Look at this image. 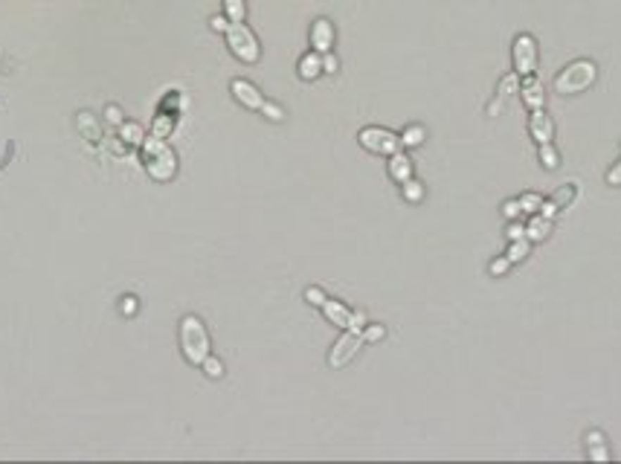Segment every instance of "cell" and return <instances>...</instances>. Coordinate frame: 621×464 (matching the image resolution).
Returning a JSON list of instances; mask_svg holds the SVG:
<instances>
[{
  "label": "cell",
  "instance_id": "484cf974",
  "mask_svg": "<svg viewBox=\"0 0 621 464\" xmlns=\"http://www.w3.org/2000/svg\"><path fill=\"white\" fill-rule=\"evenodd\" d=\"M201 369L206 372V377H212V380H218V377L224 375V363H221L218 357H212V354H209V357H206V360L201 363Z\"/></svg>",
  "mask_w": 621,
  "mask_h": 464
},
{
  "label": "cell",
  "instance_id": "4316f807",
  "mask_svg": "<svg viewBox=\"0 0 621 464\" xmlns=\"http://www.w3.org/2000/svg\"><path fill=\"white\" fill-rule=\"evenodd\" d=\"M261 113H265L270 122H282L284 119V111L276 102H268V99H265V105H261Z\"/></svg>",
  "mask_w": 621,
  "mask_h": 464
},
{
  "label": "cell",
  "instance_id": "6da1fadb",
  "mask_svg": "<svg viewBox=\"0 0 621 464\" xmlns=\"http://www.w3.org/2000/svg\"><path fill=\"white\" fill-rule=\"evenodd\" d=\"M595 79H598V67H595V61L578 58V61L566 64V67L558 73L555 90H558L560 96H575V93L589 90V87L595 84Z\"/></svg>",
  "mask_w": 621,
  "mask_h": 464
},
{
  "label": "cell",
  "instance_id": "74e56055",
  "mask_svg": "<svg viewBox=\"0 0 621 464\" xmlns=\"http://www.w3.org/2000/svg\"><path fill=\"white\" fill-rule=\"evenodd\" d=\"M108 122H113V125H123V111L111 105V108H108Z\"/></svg>",
  "mask_w": 621,
  "mask_h": 464
},
{
  "label": "cell",
  "instance_id": "d6986e66",
  "mask_svg": "<svg viewBox=\"0 0 621 464\" xmlns=\"http://www.w3.org/2000/svg\"><path fill=\"white\" fill-rule=\"evenodd\" d=\"M224 12L232 23H242L247 18V4L244 0H224Z\"/></svg>",
  "mask_w": 621,
  "mask_h": 464
},
{
  "label": "cell",
  "instance_id": "4fadbf2b",
  "mask_svg": "<svg viewBox=\"0 0 621 464\" xmlns=\"http://www.w3.org/2000/svg\"><path fill=\"white\" fill-rule=\"evenodd\" d=\"M548 232H552V221L548 218H543L540 212H534L529 218V224H525V238H529L532 244H540L548 238Z\"/></svg>",
  "mask_w": 621,
  "mask_h": 464
},
{
  "label": "cell",
  "instance_id": "1f68e13d",
  "mask_svg": "<svg viewBox=\"0 0 621 464\" xmlns=\"http://www.w3.org/2000/svg\"><path fill=\"white\" fill-rule=\"evenodd\" d=\"M340 70V61L334 53H322V73H337Z\"/></svg>",
  "mask_w": 621,
  "mask_h": 464
},
{
  "label": "cell",
  "instance_id": "5b68a950",
  "mask_svg": "<svg viewBox=\"0 0 621 464\" xmlns=\"http://www.w3.org/2000/svg\"><path fill=\"white\" fill-rule=\"evenodd\" d=\"M511 61H514V73L520 79L534 76L537 73V41L532 35H517L514 46H511Z\"/></svg>",
  "mask_w": 621,
  "mask_h": 464
},
{
  "label": "cell",
  "instance_id": "44dd1931",
  "mask_svg": "<svg viewBox=\"0 0 621 464\" xmlns=\"http://www.w3.org/2000/svg\"><path fill=\"white\" fill-rule=\"evenodd\" d=\"M529 250H532V241L529 238H520V241H511V247H508V261L514 264V261H522L525 256H529Z\"/></svg>",
  "mask_w": 621,
  "mask_h": 464
},
{
  "label": "cell",
  "instance_id": "ba28073f",
  "mask_svg": "<svg viewBox=\"0 0 621 464\" xmlns=\"http://www.w3.org/2000/svg\"><path fill=\"white\" fill-rule=\"evenodd\" d=\"M529 134H532V139H534L537 145L555 139V122H552V116H548L543 108L532 111V116H529Z\"/></svg>",
  "mask_w": 621,
  "mask_h": 464
},
{
  "label": "cell",
  "instance_id": "3957f363",
  "mask_svg": "<svg viewBox=\"0 0 621 464\" xmlns=\"http://www.w3.org/2000/svg\"><path fill=\"white\" fill-rule=\"evenodd\" d=\"M180 349L192 365H201L209 357V334L198 316H183L180 320Z\"/></svg>",
  "mask_w": 621,
  "mask_h": 464
},
{
  "label": "cell",
  "instance_id": "e0dca14e",
  "mask_svg": "<svg viewBox=\"0 0 621 464\" xmlns=\"http://www.w3.org/2000/svg\"><path fill=\"white\" fill-rule=\"evenodd\" d=\"M540 165L548 168V172H555V168L560 165V154H558V149H555L552 142H543V145H540Z\"/></svg>",
  "mask_w": 621,
  "mask_h": 464
},
{
  "label": "cell",
  "instance_id": "2e32d148",
  "mask_svg": "<svg viewBox=\"0 0 621 464\" xmlns=\"http://www.w3.org/2000/svg\"><path fill=\"white\" fill-rule=\"evenodd\" d=\"M320 73H322V56L320 53H308V56L299 58V76L305 82H314Z\"/></svg>",
  "mask_w": 621,
  "mask_h": 464
},
{
  "label": "cell",
  "instance_id": "52a82bcc",
  "mask_svg": "<svg viewBox=\"0 0 621 464\" xmlns=\"http://www.w3.org/2000/svg\"><path fill=\"white\" fill-rule=\"evenodd\" d=\"M360 349H363V331H346L337 343H334V349L328 354V365L331 369H343Z\"/></svg>",
  "mask_w": 621,
  "mask_h": 464
},
{
  "label": "cell",
  "instance_id": "603a6c76",
  "mask_svg": "<svg viewBox=\"0 0 621 464\" xmlns=\"http://www.w3.org/2000/svg\"><path fill=\"white\" fill-rule=\"evenodd\" d=\"M424 137H427V134H424V128H421V125H410L407 131L401 134V145H410V149H415V145H421V142H424Z\"/></svg>",
  "mask_w": 621,
  "mask_h": 464
},
{
  "label": "cell",
  "instance_id": "ac0fdd59",
  "mask_svg": "<svg viewBox=\"0 0 621 464\" xmlns=\"http://www.w3.org/2000/svg\"><path fill=\"white\" fill-rule=\"evenodd\" d=\"M119 137H123L125 142H131V145H142V142H146V131H142L137 122H125V125L119 128Z\"/></svg>",
  "mask_w": 621,
  "mask_h": 464
},
{
  "label": "cell",
  "instance_id": "9a60e30c",
  "mask_svg": "<svg viewBox=\"0 0 621 464\" xmlns=\"http://www.w3.org/2000/svg\"><path fill=\"white\" fill-rule=\"evenodd\" d=\"M586 456L592 461H607L610 458V450H607V441H604V432L592 429L586 432Z\"/></svg>",
  "mask_w": 621,
  "mask_h": 464
},
{
  "label": "cell",
  "instance_id": "836d02e7",
  "mask_svg": "<svg viewBox=\"0 0 621 464\" xmlns=\"http://www.w3.org/2000/svg\"><path fill=\"white\" fill-rule=\"evenodd\" d=\"M607 186H621V160L613 163V168L607 172Z\"/></svg>",
  "mask_w": 621,
  "mask_h": 464
},
{
  "label": "cell",
  "instance_id": "d6a6232c",
  "mask_svg": "<svg viewBox=\"0 0 621 464\" xmlns=\"http://www.w3.org/2000/svg\"><path fill=\"white\" fill-rule=\"evenodd\" d=\"M558 212H560V209H558V203H555V201H543V203H540V215H543V218H548V221H555Z\"/></svg>",
  "mask_w": 621,
  "mask_h": 464
},
{
  "label": "cell",
  "instance_id": "8fae6325",
  "mask_svg": "<svg viewBox=\"0 0 621 464\" xmlns=\"http://www.w3.org/2000/svg\"><path fill=\"white\" fill-rule=\"evenodd\" d=\"M520 96H522L525 108H532V111H537V108H543V105H546L543 82H540L537 76H525V79L520 82Z\"/></svg>",
  "mask_w": 621,
  "mask_h": 464
},
{
  "label": "cell",
  "instance_id": "f1b7e54d",
  "mask_svg": "<svg viewBox=\"0 0 621 464\" xmlns=\"http://www.w3.org/2000/svg\"><path fill=\"white\" fill-rule=\"evenodd\" d=\"M508 267H511L508 256H503V258H494V261H491V267H488V273H491V276H503V273H508Z\"/></svg>",
  "mask_w": 621,
  "mask_h": 464
},
{
  "label": "cell",
  "instance_id": "30bf717a",
  "mask_svg": "<svg viewBox=\"0 0 621 464\" xmlns=\"http://www.w3.org/2000/svg\"><path fill=\"white\" fill-rule=\"evenodd\" d=\"M310 46H314V53H331L334 46V27L328 18H317L314 27H310Z\"/></svg>",
  "mask_w": 621,
  "mask_h": 464
},
{
  "label": "cell",
  "instance_id": "d4e9b609",
  "mask_svg": "<svg viewBox=\"0 0 621 464\" xmlns=\"http://www.w3.org/2000/svg\"><path fill=\"white\" fill-rule=\"evenodd\" d=\"M401 186H403V198H407L410 203H418V201L424 198V186H421L418 180H413V177H410V180H403Z\"/></svg>",
  "mask_w": 621,
  "mask_h": 464
},
{
  "label": "cell",
  "instance_id": "8992f818",
  "mask_svg": "<svg viewBox=\"0 0 621 464\" xmlns=\"http://www.w3.org/2000/svg\"><path fill=\"white\" fill-rule=\"evenodd\" d=\"M357 139H360V145H363L366 151H372V154H387V157H392L395 151H401V137L392 134V131H387V128H363Z\"/></svg>",
  "mask_w": 621,
  "mask_h": 464
},
{
  "label": "cell",
  "instance_id": "cb8c5ba5",
  "mask_svg": "<svg viewBox=\"0 0 621 464\" xmlns=\"http://www.w3.org/2000/svg\"><path fill=\"white\" fill-rule=\"evenodd\" d=\"M540 203H543V198L537 192H525L522 198H520V206H522V215H534V212H540Z\"/></svg>",
  "mask_w": 621,
  "mask_h": 464
},
{
  "label": "cell",
  "instance_id": "f546056e",
  "mask_svg": "<svg viewBox=\"0 0 621 464\" xmlns=\"http://www.w3.org/2000/svg\"><path fill=\"white\" fill-rule=\"evenodd\" d=\"M503 215L508 218V221H517V218L522 215V206H520V201H506V203H503Z\"/></svg>",
  "mask_w": 621,
  "mask_h": 464
},
{
  "label": "cell",
  "instance_id": "4dcf8cb0",
  "mask_svg": "<svg viewBox=\"0 0 621 464\" xmlns=\"http://www.w3.org/2000/svg\"><path fill=\"white\" fill-rule=\"evenodd\" d=\"M305 299H308L310 305H317V308H322V302H325L328 296H325V293H322L320 287H308V290H305Z\"/></svg>",
  "mask_w": 621,
  "mask_h": 464
},
{
  "label": "cell",
  "instance_id": "e575fe53",
  "mask_svg": "<svg viewBox=\"0 0 621 464\" xmlns=\"http://www.w3.org/2000/svg\"><path fill=\"white\" fill-rule=\"evenodd\" d=\"M363 328H366V313L354 311V313H351V328H349V331H363Z\"/></svg>",
  "mask_w": 621,
  "mask_h": 464
},
{
  "label": "cell",
  "instance_id": "277c9868",
  "mask_svg": "<svg viewBox=\"0 0 621 464\" xmlns=\"http://www.w3.org/2000/svg\"><path fill=\"white\" fill-rule=\"evenodd\" d=\"M224 35H227V46H230V53L238 58V61H244V64H256L258 58H261V46H258V38L250 32V27H244V23H227V30H224Z\"/></svg>",
  "mask_w": 621,
  "mask_h": 464
},
{
  "label": "cell",
  "instance_id": "f35d334b",
  "mask_svg": "<svg viewBox=\"0 0 621 464\" xmlns=\"http://www.w3.org/2000/svg\"><path fill=\"white\" fill-rule=\"evenodd\" d=\"M123 308H125V313H134V308H137V305H134V299H125V305H123Z\"/></svg>",
  "mask_w": 621,
  "mask_h": 464
},
{
  "label": "cell",
  "instance_id": "83f0119b",
  "mask_svg": "<svg viewBox=\"0 0 621 464\" xmlns=\"http://www.w3.org/2000/svg\"><path fill=\"white\" fill-rule=\"evenodd\" d=\"M387 328L384 325H366L363 328V343H377V339H384Z\"/></svg>",
  "mask_w": 621,
  "mask_h": 464
},
{
  "label": "cell",
  "instance_id": "9c48e42d",
  "mask_svg": "<svg viewBox=\"0 0 621 464\" xmlns=\"http://www.w3.org/2000/svg\"><path fill=\"white\" fill-rule=\"evenodd\" d=\"M230 90H232V96H235V99L242 102L247 111H261V105H265V96H261V90H258L256 84L244 82V79H235Z\"/></svg>",
  "mask_w": 621,
  "mask_h": 464
},
{
  "label": "cell",
  "instance_id": "8d00e7d4",
  "mask_svg": "<svg viewBox=\"0 0 621 464\" xmlns=\"http://www.w3.org/2000/svg\"><path fill=\"white\" fill-rule=\"evenodd\" d=\"M227 23H230V18H224V15H215V18L209 20V27H212L215 32H224V30H227Z\"/></svg>",
  "mask_w": 621,
  "mask_h": 464
},
{
  "label": "cell",
  "instance_id": "5bb4252c",
  "mask_svg": "<svg viewBox=\"0 0 621 464\" xmlns=\"http://www.w3.org/2000/svg\"><path fill=\"white\" fill-rule=\"evenodd\" d=\"M389 175H392V180H398V183L410 180V177H413V160H410L407 154L395 151V154L389 157Z\"/></svg>",
  "mask_w": 621,
  "mask_h": 464
},
{
  "label": "cell",
  "instance_id": "7a4b0ae2",
  "mask_svg": "<svg viewBox=\"0 0 621 464\" xmlns=\"http://www.w3.org/2000/svg\"><path fill=\"white\" fill-rule=\"evenodd\" d=\"M142 160H146V172L154 180H172L177 172V157L163 137L142 142Z\"/></svg>",
  "mask_w": 621,
  "mask_h": 464
},
{
  "label": "cell",
  "instance_id": "d590c367",
  "mask_svg": "<svg viewBox=\"0 0 621 464\" xmlns=\"http://www.w3.org/2000/svg\"><path fill=\"white\" fill-rule=\"evenodd\" d=\"M520 238H525V224L511 221V227H508V241H520Z\"/></svg>",
  "mask_w": 621,
  "mask_h": 464
},
{
  "label": "cell",
  "instance_id": "ffe728a7",
  "mask_svg": "<svg viewBox=\"0 0 621 464\" xmlns=\"http://www.w3.org/2000/svg\"><path fill=\"white\" fill-rule=\"evenodd\" d=\"M575 194H578V186H575V183H563V186L555 192L552 201L558 203V209H566L572 201H575Z\"/></svg>",
  "mask_w": 621,
  "mask_h": 464
},
{
  "label": "cell",
  "instance_id": "7402d4cb",
  "mask_svg": "<svg viewBox=\"0 0 621 464\" xmlns=\"http://www.w3.org/2000/svg\"><path fill=\"white\" fill-rule=\"evenodd\" d=\"M511 93H520V76H517V73H508V76L499 82V90H496V96H499L503 102L508 99Z\"/></svg>",
  "mask_w": 621,
  "mask_h": 464
},
{
  "label": "cell",
  "instance_id": "7c38bea8",
  "mask_svg": "<svg viewBox=\"0 0 621 464\" xmlns=\"http://www.w3.org/2000/svg\"><path fill=\"white\" fill-rule=\"evenodd\" d=\"M322 313H325V320H328L331 325H337V328H343V331L351 328V313H354V311H349L343 302L325 299V302H322Z\"/></svg>",
  "mask_w": 621,
  "mask_h": 464
}]
</instances>
